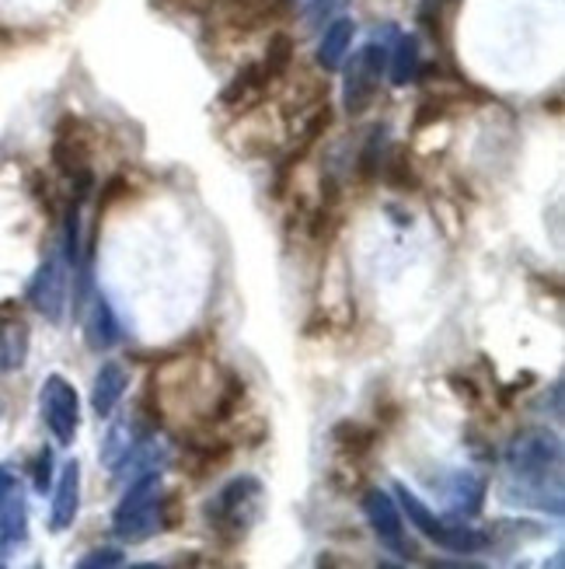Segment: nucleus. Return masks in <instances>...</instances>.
Masks as SVG:
<instances>
[{
  "label": "nucleus",
  "mask_w": 565,
  "mask_h": 569,
  "mask_svg": "<svg viewBox=\"0 0 565 569\" xmlns=\"http://www.w3.org/2000/svg\"><path fill=\"white\" fill-rule=\"evenodd\" d=\"M503 497L517 507L562 513V437L548 427H524L506 443Z\"/></svg>",
  "instance_id": "1"
},
{
  "label": "nucleus",
  "mask_w": 565,
  "mask_h": 569,
  "mask_svg": "<svg viewBox=\"0 0 565 569\" xmlns=\"http://www.w3.org/2000/svg\"><path fill=\"white\" fill-rule=\"evenodd\" d=\"M182 521V503L175 492L161 497V472H147L130 479V489L112 513V531L119 541H147L161 531H175Z\"/></svg>",
  "instance_id": "2"
},
{
  "label": "nucleus",
  "mask_w": 565,
  "mask_h": 569,
  "mask_svg": "<svg viewBox=\"0 0 565 569\" xmlns=\"http://www.w3.org/2000/svg\"><path fill=\"white\" fill-rule=\"evenodd\" d=\"M262 503H265V486L255 476H238L203 507V517L210 531L234 541L252 531V525L262 517Z\"/></svg>",
  "instance_id": "3"
},
{
  "label": "nucleus",
  "mask_w": 565,
  "mask_h": 569,
  "mask_svg": "<svg viewBox=\"0 0 565 569\" xmlns=\"http://www.w3.org/2000/svg\"><path fill=\"white\" fill-rule=\"evenodd\" d=\"M395 500H398L402 517H408V525L420 531V535H426L430 541H436L440 549H447L454 556H475V552H482L488 546V535L485 531L457 521V517H454V521H440V517L420 497H415L408 486H402V482L395 486Z\"/></svg>",
  "instance_id": "4"
},
{
  "label": "nucleus",
  "mask_w": 565,
  "mask_h": 569,
  "mask_svg": "<svg viewBox=\"0 0 565 569\" xmlns=\"http://www.w3.org/2000/svg\"><path fill=\"white\" fill-rule=\"evenodd\" d=\"M342 67H346V73H342V78H346L342 81V109H346L350 116H363L374 106L377 88L387 73V46L366 42L356 49L353 60L342 63Z\"/></svg>",
  "instance_id": "5"
},
{
  "label": "nucleus",
  "mask_w": 565,
  "mask_h": 569,
  "mask_svg": "<svg viewBox=\"0 0 565 569\" xmlns=\"http://www.w3.org/2000/svg\"><path fill=\"white\" fill-rule=\"evenodd\" d=\"M53 164L60 176L73 186V196L78 200H88L91 186H94V171H91V140L81 119L67 116L57 127V140H53Z\"/></svg>",
  "instance_id": "6"
},
{
  "label": "nucleus",
  "mask_w": 565,
  "mask_h": 569,
  "mask_svg": "<svg viewBox=\"0 0 565 569\" xmlns=\"http://www.w3.org/2000/svg\"><path fill=\"white\" fill-rule=\"evenodd\" d=\"M39 412L46 430L53 433L60 448H73L81 430V395L63 375H49L39 388Z\"/></svg>",
  "instance_id": "7"
},
{
  "label": "nucleus",
  "mask_w": 565,
  "mask_h": 569,
  "mask_svg": "<svg viewBox=\"0 0 565 569\" xmlns=\"http://www.w3.org/2000/svg\"><path fill=\"white\" fill-rule=\"evenodd\" d=\"M70 273L73 269L67 266L63 256H49L42 259V266L36 269V277L29 280V305L49 321V326H60L67 315V297H70Z\"/></svg>",
  "instance_id": "8"
},
{
  "label": "nucleus",
  "mask_w": 565,
  "mask_h": 569,
  "mask_svg": "<svg viewBox=\"0 0 565 569\" xmlns=\"http://www.w3.org/2000/svg\"><path fill=\"white\" fill-rule=\"evenodd\" d=\"M363 513H366V521H371L377 541L387 549V552H395L402 559H412L415 549L405 541V517L398 510V500L391 497V492L384 489H366L363 492Z\"/></svg>",
  "instance_id": "9"
},
{
  "label": "nucleus",
  "mask_w": 565,
  "mask_h": 569,
  "mask_svg": "<svg viewBox=\"0 0 565 569\" xmlns=\"http://www.w3.org/2000/svg\"><path fill=\"white\" fill-rule=\"evenodd\" d=\"M154 423L143 416V409L137 412H122L115 423L109 427L105 440H102V451H98V461H102V468H109V472H115V468L127 461L137 448L140 440L147 437V430H151Z\"/></svg>",
  "instance_id": "10"
},
{
  "label": "nucleus",
  "mask_w": 565,
  "mask_h": 569,
  "mask_svg": "<svg viewBox=\"0 0 565 569\" xmlns=\"http://www.w3.org/2000/svg\"><path fill=\"white\" fill-rule=\"evenodd\" d=\"M32 350V329L24 315L11 305H0V375H14Z\"/></svg>",
  "instance_id": "11"
},
{
  "label": "nucleus",
  "mask_w": 565,
  "mask_h": 569,
  "mask_svg": "<svg viewBox=\"0 0 565 569\" xmlns=\"http://www.w3.org/2000/svg\"><path fill=\"white\" fill-rule=\"evenodd\" d=\"M81 510V465L67 461L60 468V479L53 486V503H49V531H67L78 521Z\"/></svg>",
  "instance_id": "12"
},
{
  "label": "nucleus",
  "mask_w": 565,
  "mask_h": 569,
  "mask_svg": "<svg viewBox=\"0 0 565 569\" xmlns=\"http://www.w3.org/2000/svg\"><path fill=\"white\" fill-rule=\"evenodd\" d=\"M444 497H447V507L457 521H468V517H478L482 507H485V497H488V479L478 476V472H454L447 482H444Z\"/></svg>",
  "instance_id": "13"
},
{
  "label": "nucleus",
  "mask_w": 565,
  "mask_h": 569,
  "mask_svg": "<svg viewBox=\"0 0 565 569\" xmlns=\"http://www.w3.org/2000/svg\"><path fill=\"white\" fill-rule=\"evenodd\" d=\"M127 388H130V370L119 360H105L94 370V381H91V412L98 419L112 416L115 406L122 402V395H127Z\"/></svg>",
  "instance_id": "14"
},
{
  "label": "nucleus",
  "mask_w": 565,
  "mask_h": 569,
  "mask_svg": "<svg viewBox=\"0 0 565 569\" xmlns=\"http://www.w3.org/2000/svg\"><path fill=\"white\" fill-rule=\"evenodd\" d=\"M84 342L94 353H109L112 346L122 342V326L109 305V297H102V293L91 297V308L84 315Z\"/></svg>",
  "instance_id": "15"
},
{
  "label": "nucleus",
  "mask_w": 565,
  "mask_h": 569,
  "mask_svg": "<svg viewBox=\"0 0 565 569\" xmlns=\"http://www.w3.org/2000/svg\"><path fill=\"white\" fill-rule=\"evenodd\" d=\"M24 541H29V500H24V489L14 486L0 510V556H14Z\"/></svg>",
  "instance_id": "16"
},
{
  "label": "nucleus",
  "mask_w": 565,
  "mask_h": 569,
  "mask_svg": "<svg viewBox=\"0 0 565 569\" xmlns=\"http://www.w3.org/2000/svg\"><path fill=\"white\" fill-rule=\"evenodd\" d=\"M353 36H356V21L353 18H335V21H329L322 42H317V67L332 73V70H339L342 63H346Z\"/></svg>",
  "instance_id": "17"
},
{
  "label": "nucleus",
  "mask_w": 565,
  "mask_h": 569,
  "mask_svg": "<svg viewBox=\"0 0 565 569\" xmlns=\"http://www.w3.org/2000/svg\"><path fill=\"white\" fill-rule=\"evenodd\" d=\"M387 78L395 88L415 84L423 78V53H420V39L415 36L395 39V49L387 53Z\"/></svg>",
  "instance_id": "18"
},
{
  "label": "nucleus",
  "mask_w": 565,
  "mask_h": 569,
  "mask_svg": "<svg viewBox=\"0 0 565 569\" xmlns=\"http://www.w3.org/2000/svg\"><path fill=\"white\" fill-rule=\"evenodd\" d=\"M332 443L339 448V455L363 458V455H371V448L377 443V430L366 423H356V419H346V423H339L332 430Z\"/></svg>",
  "instance_id": "19"
},
{
  "label": "nucleus",
  "mask_w": 565,
  "mask_h": 569,
  "mask_svg": "<svg viewBox=\"0 0 565 569\" xmlns=\"http://www.w3.org/2000/svg\"><path fill=\"white\" fill-rule=\"evenodd\" d=\"M265 84H269V81H265L262 67H244V70L238 73V78L224 88V94H220V102H224V106H244V102H252V98H259Z\"/></svg>",
  "instance_id": "20"
},
{
  "label": "nucleus",
  "mask_w": 565,
  "mask_h": 569,
  "mask_svg": "<svg viewBox=\"0 0 565 569\" xmlns=\"http://www.w3.org/2000/svg\"><path fill=\"white\" fill-rule=\"evenodd\" d=\"M293 63V39L286 32H276L273 39H269V49H265V63H262V73L265 81H276L283 78V73L290 70Z\"/></svg>",
  "instance_id": "21"
},
{
  "label": "nucleus",
  "mask_w": 565,
  "mask_h": 569,
  "mask_svg": "<svg viewBox=\"0 0 565 569\" xmlns=\"http://www.w3.org/2000/svg\"><path fill=\"white\" fill-rule=\"evenodd\" d=\"M384 137H387V130L384 127H374L371 137H366V143H363V151L356 158V171H360L363 182H371L374 176H381V164H384Z\"/></svg>",
  "instance_id": "22"
},
{
  "label": "nucleus",
  "mask_w": 565,
  "mask_h": 569,
  "mask_svg": "<svg viewBox=\"0 0 565 569\" xmlns=\"http://www.w3.org/2000/svg\"><path fill=\"white\" fill-rule=\"evenodd\" d=\"M53 468H57V461H53V451L49 448H42L39 455H36V461H32V486H36V492H46V489H53Z\"/></svg>",
  "instance_id": "23"
},
{
  "label": "nucleus",
  "mask_w": 565,
  "mask_h": 569,
  "mask_svg": "<svg viewBox=\"0 0 565 569\" xmlns=\"http://www.w3.org/2000/svg\"><path fill=\"white\" fill-rule=\"evenodd\" d=\"M112 566H122L119 549H91L88 556L78 559V569H112Z\"/></svg>",
  "instance_id": "24"
},
{
  "label": "nucleus",
  "mask_w": 565,
  "mask_h": 569,
  "mask_svg": "<svg viewBox=\"0 0 565 569\" xmlns=\"http://www.w3.org/2000/svg\"><path fill=\"white\" fill-rule=\"evenodd\" d=\"M179 4L189 11H228L238 4H255V0H179Z\"/></svg>",
  "instance_id": "25"
},
{
  "label": "nucleus",
  "mask_w": 565,
  "mask_h": 569,
  "mask_svg": "<svg viewBox=\"0 0 565 569\" xmlns=\"http://www.w3.org/2000/svg\"><path fill=\"white\" fill-rule=\"evenodd\" d=\"M444 8H447V0H423V4H420V21L426 24L430 32H436L440 18H444Z\"/></svg>",
  "instance_id": "26"
},
{
  "label": "nucleus",
  "mask_w": 565,
  "mask_h": 569,
  "mask_svg": "<svg viewBox=\"0 0 565 569\" xmlns=\"http://www.w3.org/2000/svg\"><path fill=\"white\" fill-rule=\"evenodd\" d=\"M18 486V476H14V468L11 465H0V510H4L8 497H11V489Z\"/></svg>",
  "instance_id": "27"
},
{
  "label": "nucleus",
  "mask_w": 565,
  "mask_h": 569,
  "mask_svg": "<svg viewBox=\"0 0 565 569\" xmlns=\"http://www.w3.org/2000/svg\"><path fill=\"white\" fill-rule=\"evenodd\" d=\"M297 4H301V8H304V11H311V8H314V4H317V0H297Z\"/></svg>",
  "instance_id": "28"
},
{
  "label": "nucleus",
  "mask_w": 565,
  "mask_h": 569,
  "mask_svg": "<svg viewBox=\"0 0 565 569\" xmlns=\"http://www.w3.org/2000/svg\"><path fill=\"white\" fill-rule=\"evenodd\" d=\"M0 416H4V402H0Z\"/></svg>",
  "instance_id": "29"
}]
</instances>
